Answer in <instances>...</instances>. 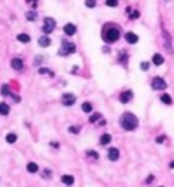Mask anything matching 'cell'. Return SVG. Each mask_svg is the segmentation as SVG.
Returning <instances> with one entry per match:
<instances>
[{
  "instance_id": "cell-6",
  "label": "cell",
  "mask_w": 174,
  "mask_h": 187,
  "mask_svg": "<svg viewBox=\"0 0 174 187\" xmlns=\"http://www.w3.org/2000/svg\"><path fill=\"white\" fill-rule=\"evenodd\" d=\"M119 102L121 104H128L132 102V99H133V90H123L121 94H119Z\"/></svg>"
},
{
  "instance_id": "cell-3",
  "label": "cell",
  "mask_w": 174,
  "mask_h": 187,
  "mask_svg": "<svg viewBox=\"0 0 174 187\" xmlns=\"http://www.w3.org/2000/svg\"><path fill=\"white\" fill-rule=\"evenodd\" d=\"M75 51H77V46H75L74 43H70V41H63L62 46H60L58 55H60V56H63V58H67V56L74 55Z\"/></svg>"
},
{
  "instance_id": "cell-7",
  "label": "cell",
  "mask_w": 174,
  "mask_h": 187,
  "mask_svg": "<svg viewBox=\"0 0 174 187\" xmlns=\"http://www.w3.org/2000/svg\"><path fill=\"white\" fill-rule=\"evenodd\" d=\"M75 100H77L75 94H63L62 95V104L63 106H74Z\"/></svg>"
},
{
  "instance_id": "cell-10",
  "label": "cell",
  "mask_w": 174,
  "mask_h": 187,
  "mask_svg": "<svg viewBox=\"0 0 174 187\" xmlns=\"http://www.w3.org/2000/svg\"><path fill=\"white\" fill-rule=\"evenodd\" d=\"M107 158L111 162H116L119 158V150L118 148H109V150H107Z\"/></svg>"
},
{
  "instance_id": "cell-9",
  "label": "cell",
  "mask_w": 174,
  "mask_h": 187,
  "mask_svg": "<svg viewBox=\"0 0 174 187\" xmlns=\"http://www.w3.org/2000/svg\"><path fill=\"white\" fill-rule=\"evenodd\" d=\"M10 65H12V68H14V70H17V72L24 70V61H22L21 58H12Z\"/></svg>"
},
{
  "instance_id": "cell-2",
  "label": "cell",
  "mask_w": 174,
  "mask_h": 187,
  "mask_svg": "<svg viewBox=\"0 0 174 187\" xmlns=\"http://www.w3.org/2000/svg\"><path fill=\"white\" fill-rule=\"evenodd\" d=\"M119 29L116 26H104L103 33H101V36H103L104 43H116V41L119 39Z\"/></svg>"
},
{
  "instance_id": "cell-12",
  "label": "cell",
  "mask_w": 174,
  "mask_h": 187,
  "mask_svg": "<svg viewBox=\"0 0 174 187\" xmlns=\"http://www.w3.org/2000/svg\"><path fill=\"white\" fill-rule=\"evenodd\" d=\"M38 43H39V46H41V48H48V46H50V43H51V39H50V37L45 34V36H41L39 39H38Z\"/></svg>"
},
{
  "instance_id": "cell-8",
  "label": "cell",
  "mask_w": 174,
  "mask_h": 187,
  "mask_svg": "<svg viewBox=\"0 0 174 187\" xmlns=\"http://www.w3.org/2000/svg\"><path fill=\"white\" fill-rule=\"evenodd\" d=\"M63 33L67 34V36H74V34L77 33V26H75V24H72V22H68V24H65V26H63Z\"/></svg>"
},
{
  "instance_id": "cell-19",
  "label": "cell",
  "mask_w": 174,
  "mask_h": 187,
  "mask_svg": "<svg viewBox=\"0 0 174 187\" xmlns=\"http://www.w3.org/2000/svg\"><path fill=\"white\" fill-rule=\"evenodd\" d=\"M111 134H107V133H106V134H103V136H101V139H99V143L101 145H109V143H111Z\"/></svg>"
},
{
  "instance_id": "cell-18",
  "label": "cell",
  "mask_w": 174,
  "mask_h": 187,
  "mask_svg": "<svg viewBox=\"0 0 174 187\" xmlns=\"http://www.w3.org/2000/svg\"><path fill=\"white\" fill-rule=\"evenodd\" d=\"M62 182L63 184H67V185H72V184L75 182V179H74V175H62Z\"/></svg>"
},
{
  "instance_id": "cell-28",
  "label": "cell",
  "mask_w": 174,
  "mask_h": 187,
  "mask_svg": "<svg viewBox=\"0 0 174 187\" xmlns=\"http://www.w3.org/2000/svg\"><path fill=\"white\" fill-rule=\"evenodd\" d=\"M104 4H106L107 7H118V0H106Z\"/></svg>"
},
{
  "instance_id": "cell-34",
  "label": "cell",
  "mask_w": 174,
  "mask_h": 187,
  "mask_svg": "<svg viewBox=\"0 0 174 187\" xmlns=\"http://www.w3.org/2000/svg\"><path fill=\"white\" fill-rule=\"evenodd\" d=\"M29 5H31L33 9H36V7H38V0H29Z\"/></svg>"
},
{
  "instance_id": "cell-29",
  "label": "cell",
  "mask_w": 174,
  "mask_h": 187,
  "mask_svg": "<svg viewBox=\"0 0 174 187\" xmlns=\"http://www.w3.org/2000/svg\"><path fill=\"white\" fill-rule=\"evenodd\" d=\"M68 131L74 133V134H79V133H80V126H70V128H68Z\"/></svg>"
},
{
  "instance_id": "cell-14",
  "label": "cell",
  "mask_w": 174,
  "mask_h": 187,
  "mask_svg": "<svg viewBox=\"0 0 174 187\" xmlns=\"http://www.w3.org/2000/svg\"><path fill=\"white\" fill-rule=\"evenodd\" d=\"M26 169H27V172H29V173H36L38 170H39V167H38V163H34V162H29Z\"/></svg>"
},
{
  "instance_id": "cell-4",
  "label": "cell",
  "mask_w": 174,
  "mask_h": 187,
  "mask_svg": "<svg viewBox=\"0 0 174 187\" xmlns=\"http://www.w3.org/2000/svg\"><path fill=\"white\" fill-rule=\"evenodd\" d=\"M56 27V21L53 17H45V22H43V33L48 36V34H51L53 31H55Z\"/></svg>"
},
{
  "instance_id": "cell-21",
  "label": "cell",
  "mask_w": 174,
  "mask_h": 187,
  "mask_svg": "<svg viewBox=\"0 0 174 187\" xmlns=\"http://www.w3.org/2000/svg\"><path fill=\"white\" fill-rule=\"evenodd\" d=\"M5 141H7V143H15V141H17V134H15V133H9V134L5 136Z\"/></svg>"
},
{
  "instance_id": "cell-36",
  "label": "cell",
  "mask_w": 174,
  "mask_h": 187,
  "mask_svg": "<svg viewBox=\"0 0 174 187\" xmlns=\"http://www.w3.org/2000/svg\"><path fill=\"white\" fill-rule=\"evenodd\" d=\"M156 141H157V143H164V136H159V138H157Z\"/></svg>"
},
{
  "instance_id": "cell-27",
  "label": "cell",
  "mask_w": 174,
  "mask_h": 187,
  "mask_svg": "<svg viewBox=\"0 0 174 187\" xmlns=\"http://www.w3.org/2000/svg\"><path fill=\"white\" fill-rule=\"evenodd\" d=\"M87 157L92 158V160H97V158H99V155H97L94 150H87Z\"/></svg>"
},
{
  "instance_id": "cell-23",
  "label": "cell",
  "mask_w": 174,
  "mask_h": 187,
  "mask_svg": "<svg viewBox=\"0 0 174 187\" xmlns=\"http://www.w3.org/2000/svg\"><path fill=\"white\" fill-rule=\"evenodd\" d=\"M82 111L87 112V114H91V112H92V104H91V102H84V104H82Z\"/></svg>"
},
{
  "instance_id": "cell-30",
  "label": "cell",
  "mask_w": 174,
  "mask_h": 187,
  "mask_svg": "<svg viewBox=\"0 0 174 187\" xmlns=\"http://www.w3.org/2000/svg\"><path fill=\"white\" fill-rule=\"evenodd\" d=\"M119 60H121V63H123V65H126V61H128V53H126V51H123V53H121V58H119Z\"/></svg>"
},
{
  "instance_id": "cell-13",
  "label": "cell",
  "mask_w": 174,
  "mask_h": 187,
  "mask_svg": "<svg viewBox=\"0 0 174 187\" xmlns=\"http://www.w3.org/2000/svg\"><path fill=\"white\" fill-rule=\"evenodd\" d=\"M17 41L19 43H29L31 41V37H29V34H26V33H21V34H17Z\"/></svg>"
},
{
  "instance_id": "cell-37",
  "label": "cell",
  "mask_w": 174,
  "mask_h": 187,
  "mask_svg": "<svg viewBox=\"0 0 174 187\" xmlns=\"http://www.w3.org/2000/svg\"><path fill=\"white\" fill-rule=\"evenodd\" d=\"M41 61H43V58H36V60H34V65H39Z\"/></svg>"
},
{
  "instance_id": "cell-32",
  "label": "cell",
  "mask_w": 174,
  "mask_h": 187,
  "mask_svg": "<svg viewBox=\"0 0 174 187\" xmlns=\"http://www.w3.org/2000/svg\"><path fill=\"white\" fill-rule=\"evenodd\" d=\"M85 7H89V9L96 7V0H85Z\"/></svg>"
},
{
  "instance_id": "cell-33",
  "label": "cell",
  "mask_w": 174,
  "mask_h": 187,
  "mask_svg": "<svg viewBox=\"0 0 174 187\" xmlns=\"http://www.w3.org/2000/svg\"><path fill=\"white\" fill-rule=\"evenodd\" d=\"M154 180H156V177H154V175H148L147 179H145V182H147V184H152Z\"/></svg>"
},
{
  "instance_id": "cell-15",
  "label": "cell",
  "mask_w": 174,
  "mask_h": 187,
  "mask_svg": "<svg viewBox=\"0 0 174 187\" xmlns=\"http://www.w3.org/2000/svg\"><path fill=\"white\" fill-rule=\"evenodd\" d=\"M160 102L166 104V106H171V104H172V99H171L169 94H160Z\"/></svg>"
},
{
  "instance_id": "cell-16",
  "label": "cell",
  "mask_w": 174,
  "mask_h": 187,
  "mask_svg": "<svg viewBox=\"0 0 174 187\" xmlns=\"http://www.w3.org/2000/svg\"><path fill=\"white\" fill-rule=\"evenodd\" d=\"M152 63H154L156 66H160L164 63V58L159 55V53H156V55H154V58H152Z\"/></svg>"
},
{
  "instance_id": "cell-35",
  "label": "cell",
  "mask_w": 174,
  "mask_h": 187,
  "mask_svg": "<svg viewBox=\"0 0 174 187\" xmlns=\"http://www.w3.org/2000/svg\"><path fill=\"white\" fill-rule=\"evenodd\" d=\"M130 17H132V19H138V17H140V12H138V10H135L133 14L130 15Z\"/></svg>"
},
{
  "instance_id": "cell-31",
  "label": "cell",
  "mask_w": 174,
  "mask_h": 187,
  "mask_svg": "<svg viewBox=\"0 0 174 187\" xmlns=\"http://www.w3.org/2000/svg\"><path fill=\"white\" fill-rule=\"evenodd\" d=\"M140 68L144 70V72H147V70L150 68V63H148V61H142L140 63Z\"/></svg>"
},
{
  "instance_id": "cell-20",
  "label": "cell",
  "mask_w": 174,
  "mask_h": 187,
  "mask_svg": "<svg viewBox=\"0 0 174 187\" xmlns=\"http://www.w3.org/2000/svg\"><path fill=\"white\" fill-rule=\"evenodd\" d=\"M99 119H101V114H99V112H92V114H91V116H89V123H91V124H94V123H97V121H99Z\"/></svg>"
},
{
  "instance_id": "cell-11",
  "label": "cell",
  "mask_w": 174,
  "mask_h": 187,
  "mask_svg": "<svg viewBox=\"0 0 174 187\" xmlns=\"http://www.w3.org/2000/svg\"><path fill=\"white\" fill-rule=\"evenodd\" d=\"M125 39H126V43H128V44H137L138 43V36L135 33H126L125 34Z\"/></svg>"
},
{
  "instance_id": "cell-1",
  "label": "cell",
  "mask_w": 174,
  "mask_h": 187,
  "mask_svg": "<svg viewBox=\"0 0 174 187\" xmlns=\"http://www.w3.org/2000/svg\"><path fill=\"white\" fill-rule=\"evenodd\" d=\"M119 124L125 131H135L138 128V118L133 112H125L119 119Z\"/></svg>"
},
{
  "instance_id": "cell-26",
  "label": "cell",
  "mask_w": 174,
  "mask_h": 187,
  "mask_svg": "<svg viewBox=\"0 0 174 187\" xmlns=\"http://www.w3.org/2000/svg\"><path fill=\"white\" fill-rule=\"evenodd\" d=\"M26 19H27V21H29V22L36 21V12H34V10H29V12H27V14H26Z\"/></svg>"
},
{
  "instance_id": "cell-24",
  "label": "cell",
  "mask_w": 174,
  "mask_h": 187,
  "mask_svg": "<svg viewBox=\"0 0 174 187\" xmlns=\"http://www.w3.org/2000/svg\"><path fill=\"white\" fill-rule=\"evenodd\" d=\"M38 72H39L41 75H48V77H53V75H55V73H53V72H51L50 68H39Z\"/></svg>"
},
{
  "instance_id": "cell-22",
  "label": "cell",
  "mask_w": 174,
  "mask_h": 187,
  "mask_svg": "<svg viewBox=\"0 0 174 187\" xmlns=\"http://www.w3.org/2000/svg\"><path fill=\"white\" fill-rule=\"evenodd\" d=\"M51 175H53V172L50 169H45V170H41V177L45 180H48V179H51Z\"/></svg>"
},
{
  "instance_id": "cell-5",
  "label": "cell",
  "mask_w": 174,
  "mask_h": 187,
  "mask_svg": "<svg viewBox=\"0 0 174 187\" xmlns=\"http://www.w3.org/2000/svg\"><path fill=\"white\" fill-rule=\"evenodd\" d=\"M152 88L154 90H166L167 88V84H166V80L164 78H160V77H156V78H152Z\"/></svg>"
},
{
  "instance_id": "cell-25",
  "label": "cell",
  "mask_w": 174,
  "mask_h": 187,
  "mask_svg": "<svg viewBox=\"0 0 174 187\" xmlns=\"http://www.w3.org/2000/svg\"><path fill=\"white\" fill-rule=\"evenodd\" d=\"M0 92H2V95H10V87H9L7 84H5V85H2Z\"/></svg>"
},
{
  "instance_id": "cell-17",
  "label": "cell",
  "mask_w": 174,
  "mask_h": 187,
  "mask_svg": "<svg viewBox=\"0 0 174 187\" xmlns=\"http://www.w3.org/2000/svg\"><path fill=\"white\" fill-rule=\"evenodd\" d=\"M9 111H10V107H9V104L5 102H0V116H7Z\"/></svg>"
}]
</instances>
